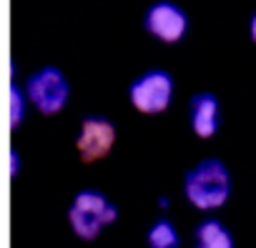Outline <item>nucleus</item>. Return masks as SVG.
Returning a JSON list of instances; mask_svg holds the SVG:
<instances>
[{
	"instance_id": "1",
	"label": "nucleus",
	"mask_w": 256,
	"mask_h": 248,
	"mask_svg": "<svg viewBox=\"0 0 256 248\" xmlns=\"http://www.w3.org/2000/svg\"><path fill=\"white\" fill-rule=\"evenodd\" d=\"M184 196L198 211H216L231 196L228 168L218 158H206L184 176Z\"/></svg>"
},
{
	"instance_id": "2",
	"label": "nucleus",
	"mask_w": 256,
	"mask_h": 248,
	"mask_svg": "<svg viewBox=\"0 0 256 248\" xmlns=\"http://www.w3.org/2000/svg\"><path fill=\"white\" fill-rule=\"evenodd\" d=\"M116 218H118L116 206L100 191H93V188L76 193V198L70 201V208H68L70 231L80 241H96L100 236V231L108 228Z\"/></svg>"
},
{
	"instance_id": "3",
	"label": "nucleus",
	"mask_w": 256,
	"mask_h": 248,
	"mask_svg": "<svg viewBox=\"0 0 256 248\" xmlns=\"http://www.w3.org/2000/svg\"><path fill=\"white\" fill-rule=\"evenodd\" d=\"M128 100H131V105L144 115H158V113L168 110V105L174 100L171 73L161 70V68L141 73L131 83V88H128Z\"/></svg>"
},
{
	"instance_id": "4",
	"label": "nucleus",
	"mask_w": 256,
	"mask_h": 248,
	"mask_svg": "<svg viewBox=\"0 0 256 248\" xmlns=\"http://www.w3.org/2000/svg\"><path fill=\"white\" fill-rule=\"evenodd\" d=\"M26 95L43 115H56L66 108L68 95H70V85H68V78L58 68L46 65L28 78Z\"/></svg>"
},
{
	"instance_id": "5",
	"label": "nucleus",
	"mask_w": 256,
	"mask_h": 248,
	"mask_svg": "<svg viewBox=\"0 0 256 248\" xmlns=\"http://www.w3.org/2000/svg\"><path fill=\"white\" fill-rule=\"evenodd\" d=\"M144 28L148 35H154L156 40L174 45L181 43L186 30H188V15L184 8H178L176 3H168V0H161V3H154L146 15H144Z\"/></svg>"
},
{
	"instance_id": "6",
	"label": "nucleus",
	"mask_w": 256,
	"mask_h": 248,
	"mask_svg": "<svg viewBox=\"0 0 256 248\" xmlns=\"http://www.w3.org/2000/svg\"><path fill=\"white\" fill-rule=\"evenodd\" d=\"M116 146V126L103 115H88L80 120V133L76 148L83 163H96L106 158Z\"/></svg>"
},
{
	"instance_id": "7",
	"label": "nucleus",
	"mask_w": 256,
	"mask_h": 248,
	"mask_svg": "<svg viewBox=\"0 0 256 248\" xmlns=\"http://www.w3.org/2000/svg\"><path fill=\"white\" fill-rule=\"evenodd\" d=\"M188 123L196 138L208 141L216 136L221 123V103L214 93H196L188 100Z\"/></svg>"
},
{
	"instance_id": "8",
	"label": "nucleus",
	"mask_w": 256,
	"mask_h": 248,
	"mask_svg": "<svg viewBox=\"0 0 256 248\" xmlns=\"http://www.w3.org/2000/svg\"><path fill=\"white\" fill-rule=\"evenodd\" d=\"M194 238H196L194 248H234L231 231L216 218L201 221L194 231Z\"/></svg>"
},
{
	"instance_id": "9",
	"label": "nucleus",
	"mask_w": 256,
	"mask_h": 248,
	"mask_svg": "<svg viewBox=\"0 0 256 248\" xmlns=\"http://www.w3.org/2000/svg\"><path fill=\"white\" fill-rule=\"evenodd\" d=\"M146 243H148V248H178L181 246V236H178L176 226L168 218H158L148 228Z\"/></svg>"
},
{
	"instance_id": "10",
	"label": "nucleus",
	"mask_w": 256,
	"mask_h": 248,
	"mask_svg": "<svg viewBox=\"0 0 256 248\" xmlns=\"http://www.w3.org/2000/svg\"><path fill=\"white\" fill-rule=\"evenodd\" d=\"M26 108V98H23V93L13 85V90H10V123L13 126H18V123L23 120V110Z\"/></svg>"
},
{
	"instance_id": "11",
	"label": "nucleus",
	"mask_w": 256,
	"mask_h": 248,
	"mask_svg": "<svg viewBox=\"0 0 256 248\" xmlns=\"http://www.w3.org/2000/svg\"><path fill=\"white\" fill-rule=\"evenodd\" d=\"M248 35H251V40L256 43V13H254L251 20H248Z\"/></svg>"
}]
</instances>
